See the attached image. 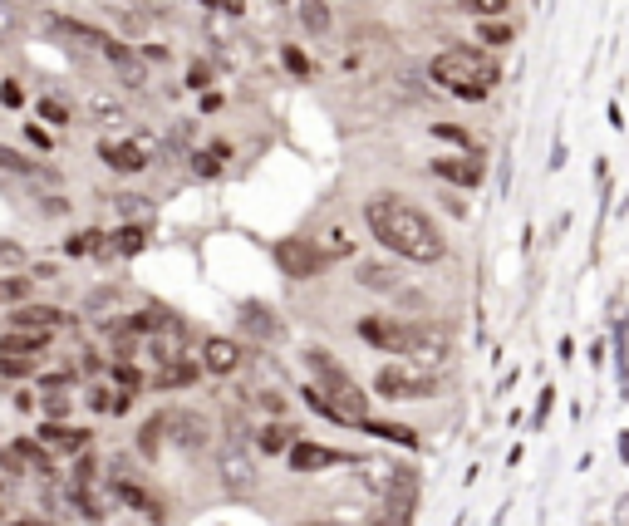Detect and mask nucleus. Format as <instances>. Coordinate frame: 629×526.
<instances>
[{
    "instance_id": "obj_19",
    "label": "nucleus",
    "mask_w": 629,
    "mask_h": 526,
    "mask_svg": "<svg viewBox=\"0 0 629 526\" xmlns=\"http://www.w3.org/2000/svg\"><path fill=\"white\" fill-rule=\"evenodd\" d=\"M99 153H104V163H109L114 173H143V168H148L143 148H133V143H104Z\"/></svg>"
},
{
    "instance_id": "obj_7",
    "label": "nucleus",
    "mask_w": 629,
    "mask_h": 526,
    "mask_svg": "<svg viewBox=\"0 0 629 526\" xmlns=\"http://www.w3.org/2000/svg\"><path fill=\"white\" fill-rule=\"evenodd\" d=\"M286 463L295 477H310V472H325V468H344V463H354V453H344V448H320V443H305V438H295L286 453Z\"/></svg>"
},
{
    "instance_id": "obj_28",
    "label": "nucleus",
    "mask_w": 629,
    "mask_h": 526,
    "mask_svg": "<svg viewBox=\"0 0 629 526\" xmlns=\"http://www.w3.org/2000/svg\"><path fill=\"white\" fill-rule=\"evenodd\" d=\"M35 409L45 413V423H64V418L74 413V399H64V394H45V399H35Z\"/></svg>"
},
{
    "instance_id": "obj_12",
    "label": "nucleus",
    "mask_w": 629,
    "mask_h": 526,
    "mask_svg": "<svg viewBox=\"0 0 629 526\" xmlns=\"http://www.w3.org/2000/svg\"><path fill=\"white\" fill-rule=\"evenodd\" d=\"M59 325H69V315L59 305H15L10 310V330H40V335H55Z\"/></svg>"
},
{
    "instance_id": "obj_39",
    "label": "nucleus",
    "mask_w": 629,
    "mask_h": 526,
    "mask_svg": "<svg viewBox=\"0 0 629 526\" xmlns=\"http://www.w3.org/2000/svg\"><path fill=\"white\" fill-rule=\"evenodd\" d=\"M40 118H45V123H55V128H64V123H69V109L55 104V99H45V104H40Z\"/></svg>"
},
{
    "instance_id": "obj_38",
    "label": "nucleus",
    "mask_w": 629,
    "mask_h": 526,
    "mask_svg": "<svg viewBox=\"0 0 629 526\" xmlns=\"http://www.w3.org/2000/svg\"><path fill=\"white\" fill-rule=\"evenodd\" d=\"M0 477H25V463H20V453H15V448H5V453H0Z\"/></svg>"
},
{
    "instance_id": "obj_11",
    "label": "nucleus",
    "mask_w": 629,
    "mask_h": 526,
    "mask_svg": "<svg viewBox=\"0 0 629 526\" xmlns=\"http://www.w3.org/2000/svg\"><path fill=\"white\" fill-rule=\"evenodd\" d=\"M114 497L118 502H128L133 512H143V522H153V526H163L168 522V507L143 487V482H133V477H114Z\"/></svg>"
},
{
    "instance_id": "obj_44",
    "label": "nucleus",
    "mask_w": 629,
    "mask_h": 526,
    "mask_svg": "<svg viewBox=\"0 0 629 526\" xmlns=\"http://www.w3.org/2000/svg\"><path fill=\"white\" fill-rule=\"evenodd\" d=\"M35 399H40L35 389H15V409H20V413H30V409H35Z\"/></svg>"
},
{
    "instance_id": "obj_13",
    "label": "nucleus",
    "mask_w": 629,
    "mask_h": 526,
    "mask_svg": "<svg viewBox=\"0 0 629 526\" xmlns=\"http://www.w3.org/2000/svg\"><path fill=\"white\" fill-rule=\"evenodd\" d=\"M354 281L374 295H399L403 291V276L389 266V261H359V266H354Z\"/></svg>"
},
{
    "instance_id": "obj_37",
    "label": "nucleus",
    "mask_w": 629,
    "mask_h": 526,
    "mask_svg": "<svg viewBox=\"0 0 629 526\" xmlns=\"http://www.w3.org/2000/svg\"><path fill=\"white\" fill-rule=\"evenodd\" d=\"M0 104H5V109H20V104H25V89H20L15 79H5V84H0Z\"/></svg>"
},
{
    "instance_id": "obj_21",
    "label": "nucleus",
    "mask_w": 629,
    "mask_h": 526,
    "mask_svg": "<svg viewBox=\"0 0 629 526\" xmlns=\"http://www.w3.org/2000/svg\"><path fill=\"white\" fill-rule=\"evenodd\" d=\"M15 453H20V463H30V468L40 472V477H55L59 472V463H55V453L40 443V438H20L15 443Z\"/></svg>"
},
{
    "instance_id": "obj_31",
    "label": "nucleus",
    "mask_w": 629,
    "mask_h": 526,
    "mask_svg": "<svg viewBox=\"0 0 629 526\" xmlns=\"http://www.w3.org/2000/svg\"><path fill=\"white\" fill-rule=\"evenodd\" d=\"M241 315H246V330H261L266 340H276V335H281V325H276V320H271V315H266L261 305H246Z\"/></svg>"
},
{
    "instance_id": "obj_6",
    "label": "nucleus",
    "mask_w": 629,
    "mask_h": 526,
    "mask_svg": "<svg viewBox=\"0 0 629 526\" xmlns=\"http://www.w3.org/2000/svg\"><path fill=\"white\" fill-rule=\"evenodd\" d=\"M163 433L172 438V448H182V453H207L212 438H217V423L197 409H168L163 413Z\"/></svg>"
},
{
    "instance_id": "obj_41",
    "label": "nucleus",
    "mask_w": 629,
    "mask_h": 526,
    "mask_svg": "<svg viewBox=\"0 0 629 526\" xmlns=\"http://www.w3.org/2000/svg\"><path fill=\"white\" fill-rule=\"evenodd\" d=\"M74 369H79V374H99V379H104V359H99L94 350L79 354V364H74Z\"/></svg>"
},
{
    "instance_id": "obj_26",
    "label": "nucleus",
    "mask_w": 629,
    "mask_h": 526,
    "mask_svg": "<svg viewBox=\"0 0 629 526\" xmlns=\"http://www.w3.org/2000/svg\"><path fill=\"white\" fill-rule=\"evenodd\" d=\"M30 291H35L30 276H5V281H0V300H5V305H30Z\"/></svg>"
},
{
    "instance_id": "obj_24",
    "label": "nucleus",
    "mask_w": 629,
    "mask_h": 526,
    "mask_svg": "<svg viewBox=\"0 0 629 526\" xmlns=\"http://www.w3.org/2000/svg\"><path fill=\"white\" fill-rule=\"evenodd\" d=\"M364 433H374V438H389L394 448H418V433H413V428H403V423H384V418H369V423H364Z\"/></svg>"
},
{
    "instance_id": "obj_8",
    "label": "nucleus",
    "mask_w": 629,
    "mask_h": 526,
    "mask_svg": "<svg viewBox=\"0 0 629 526\" xmlns=\"http://www.w3.org/2000/svg\"><path fill=\"white\" fill-rule=\"evenodd\" d=\"M276 261L286 266L295 281H310V276H320V271L330 266V261L315 251V241H281V246H276Z\"/></svg>"
},
{
    "instance_id": "obj_15",
    "label": "nucleus",
    "mask_w": 629,
    "mask_h": 526,
    "mask_svg": "<svg viewBox=\"0 0 629 526\" xmlns=\"http://www.w3.org/2000/svg\"><path fill=\"white\" fill-rule=\"evenodd\" d=\"M55 335H40V330H5L0 335V354H15V359H40L50 350Z\"/></svg>"
},
{
    "instance_id": "obj_10",
    "label": "nucleus",
    "mask_w": 629,
    "mask_h": 526,
    "mask_svg": "<svg viewBox=\"0 0 629 526\" xmlns=\"http://www.w3.org/2000/svg\"><path fill=\"white\" fill-rule=\"evenodd\" d=\"M217 477H222L227 492L241 497V492L256 487V463L246 458V448H222V453H217Z\"/></svg>"
},
{
    "instance_id": "obj_16",
    "label": "nucleus",
    "mask_w": 629,
    "mask_h": 526,
    "mask_svg": "<svg viewBox=\"0 0 629 526\" xmlns=\"http://www.w3.org/2000/svg\"><path fill=\"white\" fill-rule=\"evenodd\" d=\"M295 438H300V428H290L286 418H271V423H261V428H256V438H251V443H256V453H271V458H276V453H290V443H295Z\"/></svg>"
},
{
    "instance_id": "obj_25",
    "label": "nucleus",
    "mask_w": 629,
    "mask_h": 526,
    "mask_svg": "<svg viewBox=\"0 0 629 526\" xmlns=\"http://www.w3.org/2000/svg\"><path fill=\"white\" fill-rule=\"evenodd\" d=\"M300 399L310 404V413H320V418H330L335 428H354V423H349V418H344V413L335 409V404H330V399H325V394H320L315 384H305V389H300Z\"/></svg>"
},
{
    "instance_id": "obj_35",
    "label": "nucleus",
    "mask_w": 629,
    "mask_h": 526,
    "mask_svg": "<svg viewBox=\"0 0 629 526\" xmlns=\"http://www.w3.org/2000/svg\"><path fill=\"white\" fill-rule=\"evenodd\" d=\"M0 168H5V173H35V163H30L25 153H15V148H5V143H0Z\"/></svg>"
},
{
    "instance_id": "obj_46",
    "label": "nucleus",
    "mask_w": 629,
    "mask_h": 526,
    "mask_svg": "<svg viewBox=\"0 0 629 526\" xmlns=\"http://www.w3.org/2000/svg\"><path fill=\"white\" fill-rule=\"evenodd\" d=\"M433 133H438V138H453V143H467V133H462V128H448V123H433Z\"/></svg>"
},
{
    "instance_id": "obj_3",
    "label": "nucleus",
    "mask_w": 629,
    "mask_h": 526,
    "mask_svg": "<svg viewBox=\"0 0 629 526\" xmlns=\"http://www.w3.org/2000/svg\"><path fill=\"white\" fill-rule=\"evenodd\" d=\"M428 74H433V84H443V89L458 94V99H487V94L502 84L497 59L487 55V50H472V45H458V50L433 55Z\"/></svg>"
},
{
    "instance_id": "obj_40",
    "label": "nucleus",
    "mask_w": 629,
    "mask_h": 526,
    "mask_svg": "<svg viewBox=\"0 0 629 526\" xmlns=\"http://www.w3.org/2000/svg\"><path fill=\"white\" fill-rule=\"evenodd\" d=\"M507 40H512V30H507V25H492V20L482 25V45H507Z\"/></svg>"
},
{
    "instance_id": "obj_23",
    "label": "nucleus",
    "mask_w": 629,
    "mask_h": 526,
    "mask_svg": "<svg viewBox=\"0 0 629 526\" xmlns=\"http://www.w3.org/2000/svg\"><path fill=\"white\" fill-rule=\"evenodd\" d=\"M246 404H251V409H261L266 418H286V413H290V399L281 394V389H271V384H266V389H251V394H246Z\"/></svg>"
},
{
    "instance_id": "obj_47",
    "label": "nucleus",
    "mask_w": 629,
    "mask_h": 526,
    "mask_svg": "<svg viewBox=\"0 0 629 526\" xmlns=\"http://www.w3.org/2000/svg\"><path fill=\"white\" fill-rule=\"evenodd\" d=\"M202 5H212V10H227V15H241V10H246L241 0H202Z\"/></svg>"
},
{
    "instance_id": "obj_29",
    "label": "nucleus",
    "mask_w": 629,
    "mask_h": 526,
    "mask_svg": "<svg viewBox=\"0 0 629 526\" xmlns=\"http://www.w3.org/2000/svg\"><path fill=\"white\" fill-rule=\"evenodd\" d=\"M315 251H320L325 261H335V256H349V251H354V241H349V236L335 227V232H325L320 241H315Z\"/></svg>"
},
{
    "instance_id": "obj_45",
    "label": "nucleus",
    "mask_w": 629,
    "mask_h": 526,
    "mask_svg": "<svg viewBox=\"0 0 629 526\" xmlns=\"http://www.w3.org/2000/svg\"><path fill=\"white\" fill-rule=\"evenodd\" d=\"M192 163H197V173H202V177H212V173H217V158H212V153H197Z\"/></svg>"
},
{
    "instance_id": "obj_20",
    "label": "nucleus",
    "mask_w": 629,
    "mask_h": 526,
    "mask_svg": "<svg viewBox=\"0 0 629 526\" xmlns=\"http://www.w3.org/2000/svg\"><path fill=\"white\" fill-rule=\"evenodd\" d=\"M433 173L458 182V187H477V182H482V163H472V158H438Z\"/></svg>"
},
{
    "instance_id": "obj_51",
    "label": "nucleus",
    "mask_w": 629,
    "mask_h": 526,
    "mask_svg": "<svg viewBox=\"0 0 629 526\" xmlns=\"http://www.w3.org/2000/svg\"><path fill=\"white\" fill-rule=\"evenodd\" d=\"M15 526H30V522H15Z\"/></svg>"
},
{
    "instance_id": "obj_4",
    "label": "nucleus",
    "mask_w": 629,
    "mask_h": 526,
    "mask_svg": "<svg viewBox=\"0 0 629 526\" xmlns=\"http://www.w3.org/2000/svg\"><path fill=\"white\" fill-rule=\"evenodd\" d=\"M305 369L315 374V389H320V394H325V399H330V404H335V409H340L354 428H364V423H369V394L349 379V369H344V364H335L325 350H305Z\"/></svg>"
},
{
    "instance_id": "obj_30",
    "label": "nucleus",
    "mask_w": 629,
    "mask_h": 526,
    "mask_svg": "<svg viewBox=\"0 0 629 526\" xmlns=\"http://www.w3.org/2000/svg\"><path fill=\"white\" fill-rule=\"evenodd\" d=\"M158 438H163V413L138 428V453H143V458H158Z\"/></svg>"
},
{
    "instance_id": "obj_32",
    "label": "nucleus",
    "mask_w": 629,
    "mask_h": 526,
    "mask_svg": "<svg viewBox=\"0 0 629 526\" xmlns=\"http://www.w3.org/2000/svg\"><path fill=\"white\" fill-rule=\"evenodd\" d=\"M104 241H109L104 232H79L69 246H64V256H89V251H104Z\"/></svg>"
},
{
    "instance_id": "obj_2",
    "label": "nucleus",
    "mask_w": 629,
    "mask_h": 526,
    "mask_svg": "<svg viewBox=\"0 0 629 526\" xmlns=\"http://www.w3.org/2000/svg\"><path fill=\"white\" fill-rule=\"evenodd\" d=\"M359 340L374 345V350L394 354L403 364H418V369H433L448 359V335L433 325V320H413V315H359Z\"/></svg>"
},
{
    "instance_id": "obj_36",
    "label": "nucleus",
    "mask_w": 629,
    "mask_h": 526,
    "mask_svg": "<svg viewBox=\"0 0 629 526\" xmlns=\"http://www.w3.org/2000/svg\"><path fill=\"white\" fill-rule=\"evenodd\" d=\"M114 251H118V256H133V251H143V232H138V227H123V232L114 236Z\"/></svg>"
},
{
    "instance_id": "obj_34",
    "label": "nucleus",
    "mask_w": 629,
    "mask_h": 526,
    "mask_svg": "<svg viewBox=\"0 0 629 526\" xmlns=\"http://www.w3.org/2000/svg\"><path fill=\"white\" fill-rule=\"evenodd\" d=\"M507 5H512V0H458V10H467V15H487V20H492V15H507Z\"/></svg>"
},
{
    "instance_id": "obj_14",
    "label": "nucleus",
    "mask_w": 629,
    "mask_h": 526,
    "mask_svg": "<svg viewBox=\"0 0 629 526\" xmlns=\"http://www.w3.org/2000/svg\"><path fill=\"white\" fill-rule=\"evenodd\" d=\"M241 345H231V340H207L202 345V374H217V379H227L241 369Z\"/></svg>"
},
{
    "instance_id": "obj_50",
    "label": "nucleus",
    "mask_w": 629,
    "mask_h": 526,
    "mask_svg": "<svg viewBox=\"0 0 629 526\" xmlns=\"http://www.w3.org/2000/svg\"><path fill=\"white\" fill-rule=\"evenodd\" d=\"M0 497H5V477H0Z\"/></svg>"
},
{
    "instance_id": "obj_1",
    "label": "nucleus",
    "mask_w": 629,
    "mask_h": 526,
    "mask_svg": "<svg viewBox=\"0 0 629 526\" xmlns=\"http://www.w3.org/2000/svg\"><path fill=\"white\" fill-rule=\"evenodd\" d=\"M364 222H369V232H374V241L384 251H394V256L413 261V266H433V261L448 256V241L438 232V222L423 207H413L408 197H399V192H374L364 202Z\"/></svg>"
},
{
    "instance_id": "obj_48",
    "label": "nucleus",
    "mask_w": 629,
    "mask_h": 526,
    "mask_svg": "<svg viewBox=\"0 0 629 526\" xmlns=\"http://www.w3.org/2000/svg\"><path fill=\"white\" fill-rule=\"evenodd\" d=\"M286 64H290V69H295V74H305V69H310V64H305V55H300V50H286Z\"/></svg>"
},
{
    "instance_id": "obj_22",
    "label": "nucleus",
    "mask_w": 629,
    "mask_h": 526,
    "mask_svg": "<svg viewBox=\"0 0 629 526\" xmlns=\"http://www.w3.org/2000/svg\"><path fill=\"white\" fill-rule=\"evenodd\" d=\"M295 15H300V25H305L310 35H330V25H335L325 0H300V5H295Z\"/></svg>"
},
{
    "instance_id": "obj_18",
    "label": "nucleus",
    "mask_w": 629,
    "mask_h": 526,
    "mask_svg": "<svg viewBox=\"0 0 629 526\" xmlns=\"http://www.w3.org/2000/svg\"><path fill=\"white\" fill-rule=\"evenodd\" d=\"M202 379V364H192V359H172L158 369V379H153V389H187V384H197Z\"/></svg>"
},
{
    "instance_id": "obj_52",
    "label": "nucleus",
    "mask_w": 629,
    "mask_h": 526,
    "mask_svg": "<svg viewBox=\"0 0 629 526\" xmlns=\"http://www.w3.org/2000/svg\"><path fill=\"white\" fill-rule=\"evenodd\" d=\"M0 517H5V512H0Z\"/></svg>"
},
{
    "instance_id": "obj_33",
    "label": "nucleus",
    "mask_w": 629,
    "mask_h": 526,
    "mask_svg": "<svg viewBox=\"0 0 629 526\" xmlns=\"http://www.w3.org/2000/svg\"><path fill=\"white\" fill-rule=\"evenodd\" d=\"M148 379H143V369H133V364H114V389H123V394H138Z\"/></svg>"
},
{
    "instance_id": "obj_42",
    "label": "nucleus",
    "mask_w": 629,
    "mask_h": 526,
    "mask_svg": "<svg viewBox=\"0 0 629 526\" xmlns=\"http://www.w3.org/2000/svg\"><path fill=\"white\" fill-rule=\"evenodd\" d=\"M0 266H25V251L15 241H0Z\"/></svg>"
},
{
    "instance_id": "obj_9",
    "label": "nucleus",
    "mask_w": 629,
    "mask_h": 526,
    "mask_svg": "<svg viewBox=\"0 0 629 526\" xmlns=\"http://www.w3.org/2000/svg\"><path fill=\"white\" fill-rule=\"evenodd\" d=\"M50 453H59V458H79V453H89V428H74V423H40V433H35Z\"/></svg>"
},
{
    "instance_id": "obj_17",
    "label": "nucleus",
    "mask_w": 629,
    "mask_h": 526,
    "mask_svg": "<svg viewBox=\"0 0 629 526\" xmlns=\"http://www.w3.org/2000/svg\"><path fill=\"white\" fill-rule=\"evenodd\" d=\"M50 25H55L59 35H64V40L84 45V50H109V45H114V40H109L104 30H94V25H84V20H69V15H55Z\"/></svg>"
},
{
    "instance_id": "obj_27",
    "label": "nucleus",
    "mask_w": 629,
    "mask_h": 526,
    "mask_svg": "<svg viewBox=\"0 0 629 526\" xmlns=\"http://www.w3.org/2000/svg\"><path fill=\"white\" fill-rule=\"evenodd\" d=\"M40 374V359H15V354H0V379H35Z\"/></svg>"
},
{
    "instance_id": "obj_43",
    "label": "nucleus",
    "mask_w": 629,
    "mask_h": 526,
    "mask_svg": "<svg viewBox=\"0 0 629 526\" xmlns=\"http://www.w3.org/2000/svg\"><path fill=\"white\" fill-rule=\"evenodd\" d=\"M114 202H118V212H123V217H133V212H138V202H143V197H133V192H118Z\"/></svg>"
},
{
    "instance_id": "obj_5",
    "label": "nucleus",
    "mask_w": 629,
    "mask_h": 526,
    "mask_svg": "<svg viewBox=\"0 0 629 526\" xmlns=\"http://www.w3.org/2000/svg\"><path fill=\"white\" fill-rule=\"evenodd\" d=\"M374 394L389 399V404H418V399H438L443 379L433 369H418V364H384L374 374Z\"/></svg>"
},
{
    "instance_id": "obj_49",
    "label": "nucleus",
    "mask_w": 629,
    "mask_h": 526,
    "mask_svg": "<svg viewBox=\"0 0 629 526\" xmlns=\"http://www.w3.org/2000/svg\"><path fill=\"white\" fill-rule=\"evenodd\" d=\"M45 212H50V217H55V212L64 217V212H69V202H64V197H50V202H45Z\"/></svg>"
}]
</instances>
